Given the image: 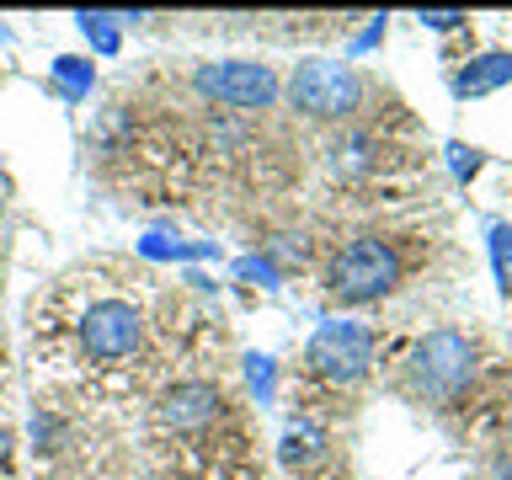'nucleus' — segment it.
<instances>
[{
    "instance_id": "f257e3e1",
    "label": "nucleus",
    "mask_w": 512,
    "mask_h": 480,
    "mask_svg": "<svg viewBox=\"0 0 512 480\" xmlns=\"http://www.w3.org/2000/svg\"><path fill=\"white\" fill-rule=\"evenodd\" d=\"M288 112L304 123H342L352 128V118L368 102V80L352 70L347 59H299L294 75L283 80Z\"/></svg>"
},
{
    "instance_id": "f03ea898",
    "label": "nucleus",
    "mask_w": 512,
    "mask_h": 480,
    "mask_svg": "<svg viewBox=\"0 0 512 480\" xmlns=\"http://www.w3.org/2000/svg\"><path fill=\"white\" fill-rule=\"evenodd\" d=\"M400 251H395V240H384V235H352L342 240V246L331 251V262H326V294L336 304H374L384 294H395V283H400Z\"/></svg>"
},
{
    "instance_id": "7ed1b4c3",
    "label": "nucleus",
    "mask_w": 512,
    "mask_h": 480,
    "mask_svg": "<svg viewBox=\"0 0 512 480\" xmlns=\"http://www.w3.org/2000/svg\"><path fill=\"white\" fill-rule=\"evenodd\" d=\"M475 384V342L464 331H427L406 352V390L427 406H454Z\"/></svg>"
},
{
    "instance_id": "20e7f679",
    "label": "nucleus",
    "mask_w": 512,
    "mask_h": 480,
    "mask_svg": "<svg viewBox=\"0 0 512 480\" xmlns=\"http://www.w3.org/2000/svg\"><path fill=\"white\" fill-rule=\"evenodd\" d=\"M192 91L203 96V107L235 112V118H262L283 102V80L272 64L256 59H214L192 70Z\"/></svg>"
},
{
    "instance_id": "39448f33",
    "label": "nucleus",
    "mask_w": 512,
    "mask_h": 480,
    "mask_svg": "<svg viewBox=\"0 0 512 480\" xmlns=\"http://www.w3.org/2000/svg\"><path fill=\"white\" fill-rule=\"evenodd\" d=\"M304 374L331 384V390H352L374 374V331L358 320H326L310 347H304Z\"/></svg>"
},
{
    "instance_id": "423d86ee",
    "label": "nucleus",
    "mask_w": 512,
    "mask_h": 480,
    "mask_svg": "<svg viewBox=\"0 0 512 480\" xmlns=\"http://www.w3.org/2000/svg\"><path fill=\"white\" fill-rule=\"evenodd\" d=\"M144 347V315L128 299H96L80 315V352L96 368H118Z\"/></svg>"
},
{
    "instance_id": "0eeeda50",
    "label": "nucleus",
    "mask_w": 512,
    "mask_h": 480,
    "mask_svg": "<svg viewBox=\"0 0 512 480\" xmlns=\"http://www.w3.org/2000/svg\"><path fill=\"white\" fill-rule=\"evenodd\" d=\"M224 416H230V400L214 379H176L155 400V427L171 432V438H203Z\"/></svg>"
},
{
    "instance_id": "6e6552de",
    "label": "nucleus",
    "mask_w": 512,
    "mask_h": 480,
    "mask_svg": "<svg viewBox=\"0 0 512 480\" xmlns=\"http://www.w3.org/2000/svg\"><path fill=\"white\" fill-rule=\"evenodd\" d=\"M448 86H454L459 102H475V96H491V91L512 86V54L507 48H491V54H480V59H464V70H454Z\"/></svg>"
},
{
    "instance_id": "1a4fd4ad",
    "label": "nucleus",
    "mask_w": 512,
    "mask_h": 480,
    "mask_svg": "<svg viewBox=\"0 0 512 480\" xmlns=\"http://www.w3.org/2000/svg\"><path fill=\"white\" fill-rule=\"evenodd\" d=\"M491 240V272H496V288L512 299V224H491L486 230Z\"/></svg>"
},
{
    "instance_id": "9d476101",
    "label": "nucleus",
    "mask_w": 512,
    "mask_h": 480,
    "mask_svg": "<svg viewBox=\"0 0 512 480\" xmlns=\"http://www.w3.org/2000/svg\"><path fill=\"white\" fill-rule=\"evenodd\" d=\"M443 155H448V166H454L459 182H470V176L486 166V155H480L475 144H459V139H454V144H443Z\"/></svg>"
},
{
    "instance_id": "9b49d317",
    "label": "nucleus",
    "mask_w": 512,
    "mask_h": 480,
    "mask_svg": "<svg viewBox=\"0 0 512 480\" xmlns=\"http://www.w3.org/2000/svg\"><path fill=\"white\" fill-rule=\"evenodd\" d=\"M112 22H118V16H102V11L80 16V27H86V32H91V38L102 43V48H118V32H112Z\"/></svg>"
},
{
    "instance_id": "f8f14e48",
    "label": "nucleus",
    "mask_w": 512,
    "mask_h": 480,
    "mask_svg": "<svg viewBox=\"0 0 512 480\" xmlns=\"http://www.w3.org/2000/svg\"><path fill=\"white\" fill-rule=\"evenodd\" d=\"M464 22H470L464 11H422V27H432V32H454Z\"/></svg>"
},
{
    "instance_id": "ddd939ff",
    "label": "nucleus",
    "mask_w": 512,
    "mask_h": 480,
    "mask_svg": "<svg viewBox=\"0 0 512 480\" xmlns=\"http://www.w3.org/2000/svg\"><path fill=\"white\" fill-rule=\"evenodd\" d=\"M491 475H496V480H512V448H507V454H496V464H491Z\"/></svg>"
},
{
    "instance_id": "4468645a",
    "label": "nucleus",
    "mask_w": 512,
    "mask_h": 480,
    "mask_svg": "<svg viewBox=\"0 0 512 480\" xmlns=\"http://www.w3.org/2000/svg\"><path fill=\"white\" fill-rule=\"evenodd\" d=\"M6 464H11V427H0V475H6Z\"/></svg>"
},
{
    "instance_id": "2eb2a0df",
    "label": "nucleus",
    "mask_w": 512,
    "mask_h": 480,
    "mask_svg": "<svg viewBox=\"0 0 512 480\" xmlns=\"http://www.w3.org/2000/svg\"><path fill=\"white\" fill-rule=\"evenodd\" d=\"M0 208H6V182H0Z\"/></svg>"
}]
</instances>
